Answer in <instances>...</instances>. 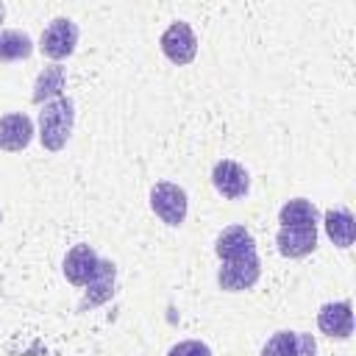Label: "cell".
Returning a JSON list of instances; mask_svg holds the SVG:
<instances>
[{
    "instance_id": "5",
    "label": "cell",
    "mask_w": 356,
    "mask_h": 356,
    "mask_svg": "<svg viewBox=\"0 0 356 356\" xmlns=\"http://www.w3.org/2000/svg\"><path fill=\"white\" fill-rule=\"evenodd\" d=\"M259 275H261V267H259V256L253 253V256H245L236 261H222V267L217 273V284L225 292H245V289L256 286Z\"/></svg>"
},
{
    "instance_id": "10",
    "label": "cell",
    "mask_w": 356,
    "mask_h": 356,
    "mask_svg": "<svg viewBox=\"0 0 356 356\" xmlns=\"http://www.w3.org/2000/svg\"><path fill=\"white\" fill-rule=\"evenodd\" d=\"M317 325L331 339H348L353 334V306H350V300H337V303L320 306Z\"/></svg>"
},
{
    "instance_id": "3",
    "label": "cell",
    "mask_w": 356,
    "mask_h": 356,
    "mask_svg": "<svg viewBox=\"0 0 356 356\" xmlns=\"http://www.w3.org/2000/svg\"><path fill=\"white\" fill-rule=\"evenodd\" d=\"M75 44H78V25L70 17H56L39 36V50L53 61L72 56Z\"/></svg>"
},
{
    "instance_id": "12",
    "label": "cell",
    "mask_w": 356,
    "mask_h": 356,
    "mask_svg": "<svg viewBox=\"0 0 356 356\" xmlns=\"http://www.w3.org/2000/svg\"><path fill=\"white\" fill-rule=\"evenodd\" d=\"M33 139V122L22 111H11L0 117V147L8 153H19Z\"/></svg>"
},
{
    "instance_id": "2",
    "label": "cell",
    "mask_w": 356,
    "mask_h": 356,
    "mask_svg": "<svg viewBox=\"0 0 356 356\" xmlns=\"http://www.w3.org/2000/svg\"><path fill=\"white\" fill-rule=\"evenodd\" d=\"M150 209L156 211V217L172 228L184 225L186 220V209H189V200H186V192L172 184V181H159L153 189H150Z\"/></svg>"
},
{
    "instance_id": "11",
    "label": "cell",
    "mask_w": 356,
    "mask_h": 356,
    "mask_svg": "<svg viewBox=\"0 0 356 356\" xmlns=\"http://www.w3.org/2000/svg\"><path fill=\"white\" fill-rule=\"evenodd\" d=\"M214 253H217L222 261H236V259L253 256V253H256L253 234H250L245 225H228V228L220 231V236H217V242H214Z\"/></svg>"
},
{
    "instance_id": "19",
    "label": "cell",
    "mask_w": 356,
    "mask_h": 356,
    "mask_svg": "<svg viewBox=\"0 0 356 356\" xmlns=\"http://www.w3.org/2000/svg\"><path fill=\"white\" fill-rule=\"evenodd\" d=\"M3 17H6V6L0 3V22H3Z\"/></svg>"
},
{
    "instance_id": "4",
    "label": "cell",
    "mask_w": 356,
    "mask_h": 356,
    "mask_svg": "<svg viewBox=\"0 0 356 356\" xmlns=\"http://www.w3.org/2000/svg\"><path fill=\"white\" fill-rule=\"evenodd\" d=\"M159 44H161V53H164L172 64H178V67L189 64V61L197 56V36H195V31H192L186 22H181V19L167 25V31L161 33Z\"/></svg>"
},
{
    "instance_id": "15",
    "label": "cell",
    "mask_w": 356,
    "mask_h": 356,
    "mask_svg": "<svg viewBox=\"0 0 356 356\" xmlns=\"http://www.w3.org/2000/svg\"><path fill=\"white\" fill-rule=\"evenodd\" d=\"M325 234L337 248H350L356 236V222L348 209H328L325 211Z\"/></svg>"
},
{
    "instance_id": "7",
    "label": "cell",
    "mask_w": 356,
    "mask_h": 356,
    "mask_svg": "<svg viewBox=\"0 0 356 356\" xmlns=\"http://www.w3.org/2000/svg\"><path fill=\"white\" fill-rule=\"evenodd\" d=\"M97 264H100V256L95 253V248L86 245V242H81V245H72V248L67 250L61 270H64V275H67L70 284H75V286H86V284L95 278Z\"/></svg>"
},
{
    "instance_id": "18",
    "label": "cell",
    "mask_w": 356,
    "mask_h": 356,
    "mask_svg": "<svg viewBox=\"0 0 356 356\" xmlns=\"http://www.w3.org/2000/svg\"><path fill=\"white\" fill-rule=\"evenodd\" d=\"M167 356H211V348L200 339H184L167 350Z\"/></svg>"
},
{
    "instance_id": "16",
    "label": "cell",
    "mask_w": 356,
    "mask_h": 356,
    "mask_svg": "<svg viewBox=\"0 0 356 356\" xmlns=\"http://www.w3.org/2000/svg\"><path fill=\"white\" fill-rule=\"evenodd\" d=\"M33 53V39L25 31H0V61H22L31 58Z\"/></svg>"
},
{
    "instance_id": "8",
    "label": "cell",
    "mask_w": 356,
    "mask_h": 356,
    "mask_svg": "<svg viewBox=\"0 0 356 356\" xmlns=\"http://www.w3.org/2000/svg\"><path fill=\"white\" fill-rule=\"evenodd\" d=\"M278 253L286 259H303L317 248V225H281L275 234Z\"/></svg>"
},
{
    "instance_id": "6",
    "label": "cell",
    "mask_w": 356,
    "mask_h": 356,
    "mask_svg": "<svg viewBox=\"0 0 356 356\" xmlns=\"http://www.w3.org/2000/svg\"><path fill=\"white\" fill-rule=\"evenodd\" d=\"M211 184L214 189L225 197V200H239L248 195L250 189V175L248 170L239 164V161H231V159H220L211 170Z\"/></svg>"
},
{
    "instance_id": "14",
    "label": "cell",
    "mask_w": 356,
    "mask_h": 356,
    "mask_svg": "<svg viewBox=\"0 0 356 356\" xmlns=\"http://www.w3.org/2000/svg\"><path fill=\"white\" fill-rule=\"evenodd\" d=\"M64 81H67V72L61 64H50L44 67L39 75H36V83H33V95L31 100L36 106H44L56 97H64Z\"/></svg>"
},
{
    "instance_id": "20",
    "label": "cell",
    "mask_w": 356,
    "mask_h": 356,
    "mask_svg": "<svg viewBox=\"0 0 356 356\" xmlns=\"http://www.w3.org/2000/svg\"><path fill=\"white\" fill-rule=\"evenodd\" d=\"M0 222H3V214H0Z\"/></svg>"
},
{
    "instance_id": "9",
    "label": "cell",
    "mask_w": 356,
    "mask_h": 356,
    "mask_svg": "<svg viewBox=\"0 0 356 356\" xmlns=\"http://www.w3.org/2000/svg\"><path fill=\"white\" fill-rule=\"evenodd\" d=\"M314 353H317V339L306 331H275L261 348V356H314Z\"/></svg>"
},
{
    "instance_id": "13",
    "label": "cell",
    "mask_w": 356,
    "mask_h": 356,
    "mask_svg": "<svg viewBox=\"0 0 356 356\" xmlns=\"http://www.w3.org/2000/svg\"><path fill=\"white\" fill-rule=\"evenodd\" d=\"M114 281H117V267H114V261L100 259L97 273H95V278L86 284V295H83V300L78 303V312H86V309H95V306L106 303V300L114 295Z\"/></svg>"
},
{
    "instance_id": "1",
    "label": "cell",
    "mask_w": 356,
    "mask_h": 356,
    "mask_svg": "<svg viewBox=\"0 0 356 356\" xmlns=\"http://www.w3.org/2000/svg\"><path fill=\"white\" fill-rule=\"evenodd\" d=\"M75 125V106L70 97H56L39 111V142L44 150L56 153L67 145Z\"/></svg>"
},
{
    "instance_id": "17",
    "label": "cell",
    "mask_w": 356,
    "mask_h": 356,
    "mask_svg": "<svg viewBox=\"0 0 356 356\" xmlns=\"http://www.w3.org/2000/svg\"><path fill=\"white\" fill-rule=\"evenodd\" d=\"M317 220H320V214H317L314 203L306 197H292L278 211L281 225H317Z\"/></svg>"
}]
</instances>
